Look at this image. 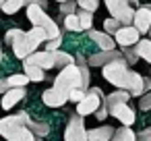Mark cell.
Here are the masks:
<instances>
[{
  "mask_svg": "<svg viewBox=\"0 0 151 141\" xmlns=\"http://www.w3.org/2000/svg\"><path fill=\"white\" fill-rule=\"evenodd\" d=\"M101 71H104L106 81H110L114 87L126 89L134 98L141 95V75L134 73V71H130L124 58H118V60H112V62L104 64Z\"/></svg>",
  "mask_w": 151,
  "mask_h": 141,
  "instance_id": "obj_1",
  "label": "cell"
},
{
  "mask_svg": "<svg viewBox=\"0 0 151 141\" xmlns=\"http://www.w3.org/2000/svg\"><path fill=\"white\" fill-rule=\"evenodd\" d=\"M25 7H27V19L31 21V25L42 27V29L46 31L48 40H52V38H56V35L60 33V27L56 25V21L50 19V17L46 15V11H44L40 4H25Z\"/></svg>",
  "mask_w": 151,
  "mask_h": 141,
  "instance_id": "obj_2",
  "label": "cell"
},
{
  "mask_svg": "<svg viewBox=\"0 0 151 141\" xmlns=\"http://www.w3.org/2000/svg\"><path fill=\"white\" fill-rule=\"evenodd\" d=\"M79 85H81V73H79V67L73 62V64H66V67L60 69V75L54 79L52 87H56L58 91L66 93V98H68V91L79 87Z\"/></svg>",
  "mask_w": 151,
  "mask_h": 141,
  "instance_id": "obj_3",
  "label": "cell"
},
{
  "mask_svg": "<svg viewBox=\"0 0 151 141\" xmlns=\"http://www.w3.org/2000/svg\"><path fill=\"white\" fill-rule=\"evenodd\" d=\"M106 9L114 19L120 21V25H130L132 23V7L139 4V0H104Z\"/></svg>",
  "mask_w": 151,
  "mask_h": 141,
  "instance_id": "obj_4",
  "label": "cell"
},
{
  "mask_svg": "<svg viewBox=\"0 0 151 141\" xmlns=\"http://www.w3.org/2000/svg\"><path fill=\"white\" fill-rule=\"evenodd\" d=\"M101 100H104V93H101L99 87H91V89H87L85 95H83V100L77 102V114H81V116L93 114V112L97 110V106L101 104Z\"/></svg>",
  "mask_w": 151,
  "mask_h": 141,
  "instance_id": "obj_5",
  "label": "cell"
},
{
  "mask_svg": "<svg viewBox=\"0 0 151 141\" xmlns=\"http://www.w3.org/2000/svg\"><path fill=\"white\" fill-rule=\"evenodd\" d=\"M23 127H25V122H23V116H21V114L4 116L2 120H0V135H2L6 141H13V139L21 133Z\"/></svg>",
  "mask_w": 151,
  "mask_h": 141,
  "instance_id": "obj_6",
  "label": "cell"
},
{
  "mask_svg": "<svg viewBox=\"0 0 151 141\" xmlns=\"http://www.w3.org/2000/svg\"><path fill=\"white\" fill-rule=\"evenodd\" d=\"M64 141H87V129H85V122H83L81 114L70 116V120L66 124V131H64Z\"/></svg>",
  "mask_w": 151,
  "mask_h": 141,
  "instance_id": "obj_7",
  "label": "cell"
},
{
  "mask_svg": "<svg viewBox=\"0 0 151 141\" xmlns=\"http://www.w3.org/2000/svg\"><path fill=\"white\" fill-rule=\"evenodd\" d=\"M11 46H13V52H15V56L23 60V58H27L31 52H35L40 44H37L33 38H29V35H27V31H23V33H21V35H19V38H17V40L11 44Z\"/></svg>",
  "mask_w": 151,
  "mask_h": 141,
  "instance_id": "obj_8",
  "label": "cell"
},
{
  "mask_svg": "<svg viewBox=\"0 0 151 141\" xmlns=\"http://www.w3.org/2000/svg\"><path fill=\"white\" fill-rule=\"evenodd\" d=\"M108 114H112L114 118H118L122 124L130 127L134 122V110L130 106H126V102H118V104H112L108 108Z\"/></svg>",
  "mask_w": 151,
  "mask_h": 141,
  "instance_id": "obj_9",
  "label": "cell"
},
{
  "mask_svg": "<svg viewBox=\"0 0 151 141\" xmlns=\"http://www.w3.org/2000/svg\"><path fill=\"white\" fill-rule=\"evenodd\" d=\"M139 33H147V29H149V25H151V11H149V7L145 4V7H139L134 13H132V23H130Z\"/></svg>",
  "mask_w": 151,
  "mask_h": 141,
  "instance_id": "obj_10",
  "label": "cell"
},
{
  "mask_svg": "<svg viewBox=\"0 0 151 141\" xmlns=\"http://www.w3.org/2000/svg\"><path fill=\"white\" fill-rule=\"evenodd\" d=\"M139 31L132 27V25H120V29L114 33V42L116 44H120V46H134L137 44V40H139Z\"/></svg>",
  "mask_w": 151,
  "mask_h": 141,
  "instance_id": "obj_11",
  "label": "cell"
},
{
  "mask_svg": "<svg viewBox=\"0 0 151 141\" xmlns=\"http://www.w3.org/2000/svg\"><path fill=\"white\" fill-rule=\"evenodd\" d=\"M118 58H122L120 50L112 48V50H101V52L93 54V56L87 60V64H89V67H99V69H101L104 64H108V62H112V60H118Z\"/></svg>",
  "mask_w": 151,
  "mask_h": 141,
  "instance_id": "obj_12",
  "label": "cell"
},
{
  "mask_svg": "<svg viewBox=\"0 0 151 141\" xmlns=\"http://www.w3.org/2000/svg\"><path fill=\"white\" fill-rule=\"evenodd\" d=\"M25 87H9L4 93H2V100H0V106H2L4 110H11V108H15V104L17 102H21L23 98H25Z\"/></svg>",
  "mask_w": 151,
  "mask_h": 141,
  "instance_id": "obj_13",
  "label": "cell"
},
{
  "mask_svg": "<svg viewBox=\"0 0 151 141\" xmlns=\"http://www.w3.org/2000/svg\"><path fill=\"white\" fill-rule=\"evenodd\" d=\"M23 62H31V64H37L42 69H52L54 67V58H52V52L46 50V52H31L27 58H23Z\"/></svg>",
  "mask_w": 151,
  "mask_h": 141,
  "instance_id": "obj_14",
  "label": "cell"
},
{
  "mask_svg": "<svg viewBox=\"0 0 151 141\" xmlns=\"http://www.w3.org/2000/svg\"><path fill=\"white\" fill-rule=\"evenodd\" d=\"M44 104L46 106H50V108H60V106H64L66 104V93H62V91H58L56 87H50V89H46L44 91Z\"/></svg>",
  "mask_w": 151,
  "mask_h": 141,
  "instance_id": "obj_15",
  "label": "cell"
},
{
  "mask_svg": "<svg viewBox=\"0 0 151 141\" xmlns=\"http://www.w3.org/2000/svg\"><path fill=\"white\" fill-rule=\"evenodd\" d=\"M21 116H23V122H25V127L35 135V137H46L48 133H50V127L46 124V122H42V120H31L29 118V114L27 112H19Z\"/></svg>",
  "mask_w": 151,
  "mask_h": 141,
  "instance_id": "obj_16",
  "label": "cell"
},
{
  "mask_svg": "<svg viewBox=\"0 0 151 141\" xmlns=\"http://www.w3.org/2000/svg\"><path fill=\"white\" fill-rule=\"evenodd\" d=\"M89 31V38H91V42H95L101 50H112V48H116V42H114V38L110 35V33H104V31H95V29H87Z\"/></svg>",
  "mask_w": 151,
  "mask_h": 141,
  "instance_id": "obj_17",
  "label": "cell"
},
{
  "mask_svg": "<svg viewBox=\"0 0 151 141\" xmlns=\"http://www.w3.org/2000/svg\"><path fill=\"white\" fill-rule=\"evenodd\" d=\"M114 133V127H95V129H89L87 131V141H108Z\"/></svg>",
  "mask_w": 151,
  "mask_h": 141,
  "instance_id": "obj_18",
  "label": "cell"
},
{
  "mask_svg": "<svg viewBox=\"0 0 151 141\" xmlns=\"http://www.w3.org/2000/svg\"><path fill=\"white\" fill-rule=\"evenodd\" d=\"M128 98H130V93H128L126 89H116L114 93H108V95H104L101 104H104L106 108H110L112 104H118V102H128Z\"/></svg>",
  "mask_w": 151,
  "mask_h": 141,
  "instance_id": "obj_19",
  "label": "cell"
},
{
  "mask_svg": "<svg viewBox=\"0 0 151 141\" xmlns=\"http://www.w3.org/2000/svg\"><path fill=\"white\" fill-rule=\"evenodd\" d=\"M134 52H137L139 58H143V60H147L151 64V40H137Z\"/></svg>",
  "mask_w": 151,
  "mask_h": 141,
  "instance_id": "obj_20",
  "label": "cell"
},
{
  "mask_svg": "<svg viewBox=\"0 0 151 141\" xmlns=\"http://www.w3.org/2000/svg\"><path fill=\"white\" fill-rule=\"evenodd\" d=\"M23 67H25V75L29 77V81H44L46 79V75H44V69L42 67H37V64H31V62H23Z\"/></svg>",
  "mask_w": 151,
  "mask_h": 141,
  "instance_id": "obj_21",
  "label": "cell"
},
{
  "mask_svg": "<svg viewBox=\"0 0 151 141\" xmlns=\"http://www.w3.org/2000/svg\"><path fill=\"white\" fill-rule=\"evenodd\" d=\"M108 141H134V133L124 124L120 129H114V133H112V137Z\"/></svg>",
  "mask_w": 151,
  "mask_h": 141,
  "instance_id": "obj_22",
  "label": "cell"
},
{
  "mask_svg": "<svg viewBox=\"0 0 151 141\" xmlns=\"http://www.w3.org/2000/svg\"><path fill=\"white\" fill-rule=\"evenodd\" d=\"M52 58H54V67H56V69H62V67H66V64H73V62H75V58H73L70 54L60 52V50H52Z\"/></svg>",
  "mask_w": 151,
  "mask_h": 141,
  "instance_id": "obj_23",
  "label": "cell"
},
{
  "mask_svg": "<svg viewBox=\"0 0 151 141\" xmlns=\"http://www.w3.org/2000/svg\"><path fill=\"white\" fill-rule=\"evenodd\" d=\"M23 7H25V0H4L2 7H0V11H4V15H15Z\"/></svg>",
  "mask_w": 151,
  "mask_h": 141,
  "instance_id": "obj_24",
  "label": "cell"
},
{
  "mask_svg": "<svg viewBox=\"0 0 151 141\" xmlns=\"http://www.w3.org/2000/svg\"><path fill=\"white\" fill-rule=\"evenodd\" d=\"M77 15V19H79V25H81V29H91V25H93V13L91 11H85V9H81L79 13H75Z\"/></svg>",
  "mask_w": 151,
  "mask_h": 141,
  "instance_id": "obj_25",
  "label": "cell"
},
{
  "mask_svg": "<svg viewBox=\"0 0 151 141\" xmlns=\"http://www.w3.org/2000/svg\"><path fill=\"white\" fill-rule=\"evenodd\" d=\"M62 23H64V29H66V31H81V25H79V19H77L75 13L64 15V17H62Z\"/></svg>",
  "mask_w": 151,
  "mask_h": 141,
  "instance_id": "obj_26",
  "label": "cell"
},
{
  "mask_svg": "<svg viewBox=\"0 0 151 141\" xmlns=\"http://www.w3.org/2000/svg\"><path fill=\"white\" fill-rule=\"evenodd\" d=\"M120 54L122 58L126 60V64H137V52H134V46H120Z\"/></svg>",
  "mask_w": 151,
  "mask_h": 141,
  "instance_id": "obj_27",
  "label": "cell"
},
{
  "mask_svg": "<svg viewBox=\"0 0 151 141\" xmlns=\"http://www.w3.org/2000/svg\"><path fill=\"white\" fill-rule=\"evenodd\" d=\"M29 83V77L23 73V75H11L9 79H6V85L9 87H25Z\"/></svg>",
  "mask_w": 151,
  "mask_h": 141,
  "instance_id": "obj_28",
  "label": "cell"
},
{
  "mask_svg": "<svg viewBox=\"0 0 151 141\" xmlns=\"http://www.w3.org/2000/svg\"><path fill=\"white\" fill-rule=\"evenodd\" d=\"M27 35H29V38H33V40H35L37 44H44V42L48 40V35H46V31H44L42 27H37V25H33V27H31V29L27 31Z\"/></svg>",
  "mask_w": 151,
  "mask_h": 141,
  "instance_id": "obj_29",
  "label": "cell"
},
{
  "mask_svg": "<svg viewBox=\"0 0 151 141\" xmlns=\"http://www.w3.org/2000/svg\"><path fill=\"white\" fill-rule=\"evenodd\" d=\"M118 29H120V21H118V19L110 17V19H106V21H104V31H106V33L114 35V33H116Z\"/></svg>",
  "mask_w": 151,
  "mask_h": 141,
  "instance_id": "obj_30",
  "label": "cell"
},
{
  "mask_svg": "<svg viewBox=\"0 0 151 141\" xmlns=\"http://www.w3.org/2000/svg\"><path fill=\"white\" fill-rule=\"evenodd\" d=\"M77 11V0H64V2H60V13L62 15H70Z\"/></svg>",
  "mask_w": 151,
  "mask_h": 141,
  "instance_id": "obj_31",
  "label": "cell"
},
{
  "mask_svg": "<svg viewBox=\"0 0 151 141\" xmlns=\"http://www.w3.org/2000/svg\"><path fill=\"white\" fill-rule=\"evenodd\" d=\"M77 4L81 7V9H85V11H97V7H99V0H77Z\"/></svg>",
  "mask_w": 151,
  "mask_h": 141,
  "instance_id": "obj_32",
  "label": "cell"
},
{
  "mask_svg": "<svg viewBox=\"0 0 151 141\" xmlns=\"http://www.w3.org/2000/svg\"><path fill=\"white\" fill-rule=\"evenodd\" d=\"M139 110H151V91L141 93V100H139Z\"/></svg>",
  "mask_w": 151,
  "mask_h": 141,
  "instance_id": "obj_33",
  "label": "cell"
},
{
  "mask_svg": "<svg viewBox=\"0 0 151 141\" xmlns=\"http://www.w3.org/2000/svg\"><path fill=\"white\" fill-rule=\"evenodd\" d=\"M13 141H35V135H33L27 127H23V129H21V133H19Z\"/></svg>",
  "mask_w": 151,
  "mask_h": 141,
  "instance_id": "obj_34",
  "label": "cell"
},
{
  "mask_svg": "<svg viewBox=\"0 0 151 141\" xmlns=\"http://www.w3.org/2000/svg\"><path fill=\"white\" fill-rule=\"evenodd\" d=\"M46 42H48V44H46V50H50V52H52V50H58V48H60V44H62V35L58 33L56 38L46 40Z\"/></svg>",
  "mask_w": 151,
  "mask_h": 141,
  "instance_id": "obj_35",
  "label": "cell"
},
{
  "mask_svg": "<svg viewBox=\"0 0 151 141\" xmlns=\"http://www.w3.org/2000/svg\"><path fill=\"white\" fill-rule=\"evenodd\" d=\"M21 33H23L21 29H9V31H6V35H4V44H9V46H11V44L21 35Z\"/></svg>",
  "mask_w": 151,
  "mask_h": 141,
  "instance_id": "obj_36",
  "label": "cell"
},
{
  "mask_svg": "<svg viewBox=\"0 0 151 141\" xmlns=\"http://www.w3.org/2000/svg\"><path fill=\"white\" fill-rule=\"evenodd\" d=\"M134 141H151V127L139 131V133L134 135Z\"/></svg>",
  "mask_w": 151,
  "mask_h": 141,
  "instance_id": "obj_37",
  "label": "cell"
},
{
  "mask_svg": "<svg viewBox=\"0 0 151 141\" xmlns=\"http://www.w3.org/2000/svg\"><path fill=\"white\" fill-rule=\"evenodd\" d=\"M83 95H85V91H83L81 87H75V89H70V91H68V100H73V102L83 100Z\"/></svg>",
  "mask_w": 151,
  "mask_h": 141,
  "instance_id": "obj_38",
  "label": "cell"
},
{
  "mask_svg": "<svg viewBox=\"0 0 151 141\" xmlns=\"http://www.w3.org/2000/svg\"><path fill=\"white\" fill-rule=\"evenodd\" d=\"M151 91V77H143L141 75V93Z\"/></svg>",
  "mask_w": 151,
  "mask_h": 141,
  "instance_id": "obj_39",
  "label": "cell"
},
{
  "mask_svg": "<svg viewBox=\"0 0 151 141\" xmlns=\"http://www.w3.org/2000/svg\"><path fill=\"white\" fill-rule=\"evenodd\" d=\"M25 4H40L42 9H46V7H48L46 0H25Z\"/></svg>",
  "mask_w": 151,
  "mask_h": 141,
  "instance_id": "obj_40",
  "label": "cell"
},
{
  "mask_svg": "<svg viewBox=\"0 0 151 141\" xmlns=\"http://www.w3.org/2000/svg\"><path fill=\"white\" fill-rule=\"evenodd\" d=\"M6 89H9V85H6V79H0V95H2Z\"/></svg>",
  "mask_w": 151,
  "mask_h": 141,
  "instance_id": "obj_41",
  "label": "cell"
},
{
  "mask_svg": "<svg viewBox=\"0 0 151 141\" xmlns=\"http://www.w3.org/2000/svg\"><path fill=\"white\" fill-rule=\"evenodd\" d=\"M147 7H149V11H151V4H147ZM147 33L151 35V25H149V29H147Z\"/></svg>",
  "mask_w": 151,
  "mask_h": 141,
  "instance_id": "obj_42",
  "label": "cell"
},
{
  "mask_svg": "<svg viewBox=\"0 0 151 141\" xmlns=\"http://www.w3.org/2000/svg\"><path fill=\"white\" fill-rule=\"evenodd\" d=\"M0 60H2V46H0Z\"/></svg>",
  "mask_w": 151,
  "mask_h": 141,
  "instance_id": "obj_43",
  "label": "cell"
},
{
  "mask_svg": "<svg viewBox=\"0 0 151 141\" xmlns=\"http://www.w3.org/2000/svg\"><path fill=\"white\" fill-rule=\"evenodd\" d=\"M35 141H44V137H37V139H35Z\"/></svg>",
  "mask_w": 151,
  "mask_h": 141,
  "instance_id": "obj_44",
  "label": "cell"
},
{
  "mask_svg": "<svg viewBox=\"0 0 151 141\" xmlns=\"http://www.w3.org/2000/svg\"><path fill=\"white\" fill-rule=\"evenodd\" d=\"M2 2H4V0H0V7H2Z\"/></svg>",
  "mask_w": 151,
  "mask_h": 141,
  "instance_id": "obj_45",
  "label": "cell"
},
{
  "mask_svg": "<svg viewBox=\"0 0 151 141\" xmlns=\"http://www.w3.org/2000/svg\"><path fill=\"white\" fill-rule=\"evenodd\" d=\"M58 2H64V0H58Z\"/></svg>",
  "mask_w": 151,
  "mask_h": 141,
  "instance_id": "obj_46",
  "label": "cell"
}]
</instances>
